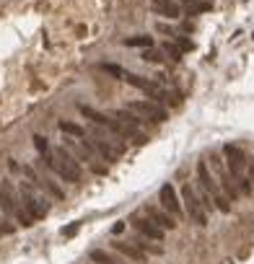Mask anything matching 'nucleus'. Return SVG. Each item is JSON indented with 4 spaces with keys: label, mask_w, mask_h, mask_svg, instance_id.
<instances>
[{
    "label": "nucleus",
    "mask_w": 254,
    "mask_h": 264,
    "mask_svg": "<svg viewBox=\"0 0 254 264\" xmlns=\"http://www.w3.org/2000/svg\"><path fill=\"white\" fill-rule=\"evenodd\" d=\"M176 42H179V50H182V52H192V47H195V44H192L189 39H184V37H174Z\"/></svg>",
    "instance_id": "5701e85b"
},
{
    "label": "nucleus",
    "mask_w": 254,
    "mask_h": 264,
    "mask_svg": "<svg viewBox=\"0 0 254 264\" xmlns=\"http://www.w3.org/2000/svg\"><path fill=\"white\" fill-rule=\"evenodd\" d=\"M132 225H135V230L140 233V236L145 238H151V241H163V230L151 220V217H132Z\"/></svg>",
    "instance_id": "6e6552de"
},
{
    "label": "nucleus",
    "mask_w": 254,
    "mask_h": 264,
    "mask_svg": "<svg viewBox=\"0 0 254 264\" xmlns=\"http://www.w3.org/2000/svg\"><path fill=\"white\" fill-rule=\"evenodd\" d=\"M13 228L11 225H3V220H0V236H3V233H11Z\"/></svg>",
    "instance_id": "393cba45"
},
{
    "label": "nucleus",
    "mask_w": 254,
    "mask_h": 264,
    "mask_svg": "<svg viewBox=\"0 0 254 264\" xmlns=\"http://www.w3.org/2000/svg\"><path fill=\"white\" fill-rule=\"evenodd\" d=\"M251 39H254V34H251Z\"/></svg>",
    "instance_id": "bb28decb"
},
{
    "label": "nucleus",
    "mask_w": 254,
    "mask_h": 264,
    "mask_svg": "<svg viewBox=\"0 0 254 264\" xmlns=\"http://www.w3.org/2000/svg\"><path fill=\"white\" fill-rule=\"evenodd\" d=\"M101 70H104V73H109V75H114V78H119V81H122V75H125V70H122V68H117V65H107V62L101 65Z\"/></svg>",
    "instance_id": "4be33fe9"
},
{
    "label": "nucleus",
    "mask_w": 254,
    "mask_h": 264,
    "mask_svg": "<svg viewBox=\"0 0 254 264\" xmlns=\"http://www.w3.org/2000/svg\"><path fill=\"white\" fill-rule=\"evenodd\" d=\"M91 259L94 261H99V264H119L114 256H109L107 251H91Z\"/></svg>",
    "instance_id": "dca6fc26"
},
{
    "label": "nucleus",
    "mask_w": 254,
    "mask_h": 264,
    "mask_svg": "<svg viewBox=\"0 0 254 264\" xmlns=\"http://www.w3.org/2000/svg\"><path fill=\"white\" fill-rule=\"evenodd\" d=\"M182 199H184V207H187V212H189L192 220H195L197 225H207V212H205V207H202V199L195 194V189H192L189 184L182 186Z\"/></svg>",
    "instance_id": "20e7f679"
},
{
    "label": "nucleus",
    "mask_w": 254,
    "mask_h": 264,
    "mask_svg": "<svg viewBox=\"0 0 254 264\" xmlns=\"http://www.w3.org/2000/svg\"><path fill=\"white\" fill-rule=\"evenodd\" d=\"M21 207L32 215V220H39V217H44V215H47V210H50L47 202H44L29 184L21 186Z\"/></svg>",
    "instance_id": "f03ea898"
},
{
    "label": "nucleus",
    "mask_w": 254,
    "mask_h": 264,
    "mask_svg": "<svg viewBox=\"0 0 254 264\" xmlns=\"http://www.w3.org/2000/svg\"><path fill=\"white\" fill-rule=\"evenodd\" d=\"M223 153H226V161H228L231 176H241V174H244V168H246V153L238 148V145H231V143L223 148Z\"/></svg>",
    "instance_id": "423d86ee"
},
{
    "label": "nucleus",
    "mask_w": 254,
    "mask_h": 264,
    "mask_svg": "<svg viewBox=\"0 0 254 264\" xmlns=\"http://www.w3.org/2000/svg\"><path fill=\"white\" fill-rule=\"evenodd\" d=\"M158 199H161V205L163 210H166L169 215H182V205H179V197H176V189L171 184H163L161 186V192H158Z\"/></svg>",
    "instance_id": "0eeeda50"
},
{
    "label": "nucleus",
    "mask_w": 254,
    "mask_h": 264,
    "mask_svg": "<svg viewBox=\"0 0 254 264\" xmlns=\"http://www.w3.org/2000/svg\"><path fill=\"white\" fill-rule=\"evenodd\" d=\"M163 52H166L171 60H179V57H182V50H179V47H174L171 42H166V44H163Z\"/></svg>",
    "instance_id": "412c9836"
},
{
    "label": "nucleus",
    "mask_w": 254,
    "mask_h": 264,
    "mask_svg": "<svg viewBox=\"0 0 254 264\" xmlns=\"http://www.w3.org/2000/svg\"><path fill=\"white\" fill-rule=\"evenodd\" d=\"M145 217H151V220L161 228V230H174L176 228V220H174V215L169 212H161L156 207H145Z\"/></svg>",
    "instance_id": "9b49d317"
},
{
    "label": "nucleus",
    "mask_w": 254,
    "mask_h": 264,
    "mask_svg": "<svg viewBox=\"0 0 254 264\" xmlns=\"http://www.w3.org/2000/svg\"><path fill=\"white\" fill-rule=\"evenodd\" d=\"M114 248L119 254H125L127 259H132V261H138V264H143L145 261V251H140V248L135 246V243H125V241H114Z\"/></svg>",
    "instance_id": "f8f14e48"
},
{
    "label": "nucleus",
    "mask_w": 254,
    "mask_h": 264,
    "mask_svg": "<svg viewBox=\"0 0 254 264\" xmlns=\"http://www.w3.org/2000/svg\"><path fill=\"white\" fill-rule=\"evenodd\" d=\"M151 11L163 16V19H179L182 16V8H179V3H174V0H151Z\"/></svg>",
    "instance_id": "9d476101"
},
{
    "label": "nucleus",
    "mask_w": 254,
    "mask_h": 264,
    "mask_svg": "<svg viewBox=\"0 0 254 264\" xmlns=\"http://www.w3.org/2000/svg\"><path fill=\"white\" fill-rule=\"evenodd\" d=\"M127 109L132 114H138L140 119H153V122H166L169 119V112L156 101H130Z\"/></svg>",
    "instance_id": "7ed1b4c3"
},
{
    "label": "nucleus",
    "mask_w": 254,
    "mask_h": 264,
    "mask_svg": "<svg viewBox=\"0 0 254 264\" xmlns=\"http://www.w3.org/2000/svg\"><path fill=\"white\" fill-rule=\"evenodd\" d=\"M44 161H47V166H50L52 171H57V174L63 176L65 181H81V179H83V171H81L78 161L73 158V155H70L65 148L50 150L47 155H44Z\"/></svg>",
    "instance_id": "f257e3e1"
},
{
    "label": "nucleus",
    "mask_w": 254,
    "mask_h": 264,
    "mask_svg": "<svg viewBox=\"0 0 254 264\" xmlns=\"http://www.w3.org/2000/svg\"><path fill=\"white\" fill-rule=\"evenodd\" d=\"M122 81H127L130 86H135V88L145 91L156 104H166V101H169V91H166V88H161V86H156L153 81H145V78H140V75H130V73L122 75Z\"/></svg>",
    "instance_id": "39448f33"
},
{
    "label": "nucleus",
    "mask_w": 254,
    "mask_h": 264,
    "mask_svg": "<svg viewBox=\"0 0 254 264\" xmlns=\"http://www.w3.org/2000/svg\"><path fill=\"white\" fill-rule=\"evenodd\" d=\"M197 179L202 181V186H205V192H207V194H218V184H215V179L210 176V171H207L205 161L197 163Z\"/></svg>",
    "instance_id": "ddd939ff"
},
{
    "label": "nucleus",
    "mask_w": 254,
    "mask_h": 264,
    "mask_svg": "<svg viewBox=\"0 0 254 264\" xmlns=\"http://www.w3.org/2000/svg\"><path fill=\"white\" fill-rule=\"evenodd\" d=\"M143 60H145V62H161V60H163V55H161L158 50H153V47H145Z\"/></svg>",
    "instance_id": "f3484780"
},
{
    "label": "nucleus",
    "mask_w": 254,
    "mask_h": 264,
    "mask_svg": "<svg viewBox=\"0 0 254 264\" xmlns=\"http://www.w3.org/2000/svg\"><path fill=\"white\" fill-rule=\"evenodd\" d=\"M0 205H3V210L11 212V215H16V210L21 207V199L16 197V192H13V184L11 181L0 184Z\"/></svg>",
    "instance_id": "1a4fd4ad"
},
{
    "label": "nucleus",
    "mask_w": 254,
    "mask_h": 264,
    "mask_svg": "<svg viewBox=\"0 0 254 264\" xmlns=\"http://www.w3.org/2000/svg\"><path fill=\"white\" fill-rule=\"evenodd\" d=\"M182 3H197V0H182Z\"/></svg>",
    "instance_id": "a878e982"
},
{
    "label": "nucleus",
    "mask_w": 254,
    "mask_h": 264,
    "mask_svg": "<svg viewBox=\"0 0 254 264\" xmlns=\"http://www.w3.org/2000/svg\"><path fill=\"white\" fill-rule=\"evenodd\" d=\"M213 197H215V207H218L220 212H231V205H228V199L223 197L220 192H218V194H213Z\"/></svg>",
    "instance_id": "aec40b11"
},
{
    "label": "nucleus",
    "mask_w": 254,
    "mask_h": 264,
    "mask_svg": "<svg viewBox=\"0 0 254 264\" xmlns=\"http://www.w3.org/2000/svg\"><path fill=\"white\" fill-rule=\"evenodd\" d=\"M60 130L63 132H68V135H73V137H86V130L81 127V124H73V122H60Z\"/></svg>",
    "instance_id": "4468645a"
},
{
    "label": "nucleus",
    "mask_w": 254,
    "mask_h": 264,
    "mask_svg": "<svg viewBox=\"0 0 254 264\" xmlns=\"http://www.w3.org/2000/svg\"><path fill=\"white\" fill-rule=\"evenodd\" d=\"M220 181H223V189H226V194H231V197H236V194H238V189H236V181H233L231 176H223Z\"/></svg>",
    "instance_id": "a211bd4d"
},
{
    "label": "nucleus",
    "mask_w": 254,
    "mask_h": 264,
    "mask_svg": "<svg viewBox=\"0 0 254 264\" xmlns=\"http://www.w3.org/2000/svg\"><path fill=\"white\" fill-rule=\"evenodd\" d=\"M125 47H153V39L151 37H127Z\"/></svg>",
    "instance_id": "2eb2a0df"
},
{
    "label": "nucleus",
    "mask_w": 254,
    "mask_h": 264,
    "mask_svg": "<svg viewBox=\"0 0 254 264\" xmlns=\"http://www.w3.org/2000/svg\"><path fill=\"white\" fill-rule=\"evenodd\" d=\"M34 145L42 155H47L50 153V145H47V137H42V135H34Z\"/></svg>",
    "instance_id": "6ab92c4d"
},
{
    "label": "nucleus",
    "mask_w": 254,
    "mask_h": 264,
    "mask_svg": "<svg viewBox=\"0 0 254 264\" xmlns=\"http://www.w3.org/2000/svg\"><path fill=\"white\" fill-rule=\"evenodd\" d=\"M78 228H81V223H70L68 228H63V236H65V238L76 236V233H78Z\"/></svg>",
    "instance_id": "b1692460"
}]
</instances>
